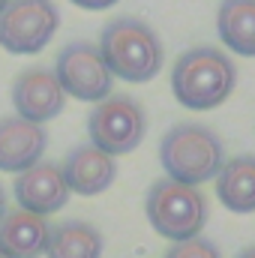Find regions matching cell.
I'll return each mask as SVG.
<instances>
[{
  "label": "cell",
  "mask_w": 255,
  "mask_h": 258,
  "mask_svg": "<svg viewBox=\"0 0 255 258\" xmlns=\"http://www.w3.org/2000/svg\"><path fill=\"white\" fill-rule=\"evenodd\" d=\"M237 84V69L219 48L198 45L183 51L171 66L174 99L189 111H210L222 105Z\"/></svg>",
  "instance_id": "1"
},
{
  "label": "cell",
  "mask_w": 255,
  "mask_h": 258,
  "mask_svg": "<svg viewBox=\"0 0 255 258\" xmlns=\"http://www.w3.org/2000/svg\"><path fill=\"white\" fill-rule=\"evenodd\" d=\"M99 54L114 78H123L129 84H144L156 78L165 60V48L150 24L141 18H114L105 24L99 36Z\"/></svg>",
  "instance_id": "2"
},
{
  "label": "cell",
  "mask_w": 255,
  "mask_h": 258,
  "mask_svg": "<svg viewBox=\"0 0 255 258\" xmlns=\"http://www.w3.org/2000/svg\"><path fill=\"white\" fill-rule=\"evenodd\" d=\"M159 162L168 180L201 186L216 180L219 168L225 165V144L213 129L201 123H177L159 141Z\"/></svg>",
  "instance_id": "3"
},
{
  "label": "cell",
  "mask_w": 255,
  "mask_h": 258,
  "mask_svg": "<svg viewBox=\"0 0 255 258\" xmlns=\"http://www.w3.org/2000/svg\"><path fill=\"white\" fill-rule=\"evenodd\" d=\"M144 213H147V222L153 225L156 234H162L171 243H180V240L201 237V228L207 225L210 207H207V198L198 186H186V183L159 177L147 189Z\"/></svg>",
  "instance_id": "4"
},
{
  "label": "cell",
  "mask_w": 255,
  "mask_h": 258,
  "mask_svg": "<svg viewBox=\"0 0 255 258\" xmlns=\"http://www.w3.org/2000/svg\"><path fill=\"white\" fill-rule=\"evenodd\" d=\"M90 144L99 147L108 156H126L132 153L147 132V114L132 96H108L96 102V108L87 117Z\"/></svg>",
  "instance_id": "5"
},
{
  "label": "cell",
  "mask_w": 255,
  "mask_h": 258,
  "mask_svg": "<svg viewBox=\"0 0 255 258\" xmlns=\"http://www.w3.org/2000/svg\"><path fill=\"white\" fill-rule=\"evenodd\" d=\"M60 27L51 0H9L0 12V45L12 54H39Z\"/></svg>",
  "instance_id": "6"
},
{
  "label": "cell",
  "mask_w": 255,
  "mask_h": 258,
  "mask_svg": "<svg viewBox=\"0 0 255 258\" xmlns=\"http://www.w3.org/2000/svg\"><path fill=\"white\" fill-rule=\"evenodd\" d=\"M54 75L66 96H75L81 102H102L111 96V87H114V75L102 60L99 45L84 39L60 48L54 60Z\"/></svg>",
  "instance_id": "7"
},
{
  "label": "cell",
  "mask_w": 255,
  "mask_h": 258,
  "mask_svg": "<svg viewBox=\"0 0 255 258\" xmlns=\"http://www.w3.org/2000/svg\"><path fill=\"white\" fill-rule=\"evenodd\" d=\"M12 105L15 114L30 123H48L54 120L66 105V93L54 75V69L30 66L12 81Z\"/></svg>",
  "instance_id": "8"
},
{
  "label": "cell",
  "mask_w": 255,
  "mask_h": 258,
  "mask_svg": "<svg viewBox=\"0 0 255 258\" xmlns=\"http://www.w3.org/2000/svg\"><path fill=\"white\" fill-rule=\"evenodd\" d=\"M15 201L18 210L36 213V216H51L63 210L69 201V186L57 162H36L33 168L21 171L15 177Z\"/></svg>",
  "instance_id": "9"
},
{
  "label": "cell",
  "mask_w": 255,
  "mask_h": 258,
  "mask_svg": "<svg viewBox=\"0 0 255 258\" xmlns=\"http://www.w3.org/2000/svg\"><path fill=\"white\" fill-rule=\"evenodd\" d=\"M48 147V132L39 123H30L18 114L0 117V171L21 174L42 162V153Z\"/></svg>",
  "instance_id": "10"
},
{
  "label": "cell",
  "mask_w": 255,
  "mask_h": 258,
  "mask_svg": "<svg viewBox=\"0 0 255 258\" xmlns=\"http://www.w3.org/2000/svg\"><path fill=\"white\" fill-rule=\"evenodd\" d=\"M60 171H63V177H66L69 192L87 195V198H90V195L105 192V189L114 183V177H117V162H114V156L102 153V150L93 147V144H78V147H72V150L66 153Z\"/></svg>",
  "instance_id": "11"
},
{
  "label": "cell",
  "mask_w": 255,
  "mask_h": 258,
  "mask_svg": "<svg viewBox=\"0 0 255 258\" xmlns=\"http://www.w3.org/2000/svg\"><path fill=\"white\" fill-rule=\"evenodd\" d=\"M51 225L45 216L12 210L0 219V252L6 258H42L48 249Z\"/></svg>",
  "instance_id": "12"
},
{
  "label": "cell",
  "mask_w": 255,
  "mask_h": 258,
  "mask_svg": "<svg viewBox=\"0 0 255 258\" xmlns=\"http://www.w3.org/2000/svg\"><path fill=\"white\" fill-rule=\"evenodd\" d=\"M216 198L231 213H255V156L243 153L225 159L216 174Z\"/></svg>",
  "instance_id": "13"
},
{
  "label": "cell",
  "mask_w": 255,
  "mask_h": 258,
  "mask_svg": "<svg viewBox=\"0 0 255 258\" xmlns=\"http://www.w3.org/2000/svg\"><path fill=\"white\" fill-rule=\"evenodd\" d=\"M216 30L234 54L255 57V0H222Z\"/></svg>",
  "instance_id": "14"
},
{
  "label": "cell",
  "mask_w": 255,
  "mask_h": 258,
  "mask_svg": "<svg viewBox=\"0 0 255 258\" xmlns=\"http://www.w3.org/2000/svg\"><path fill=\"white\" fill-rule=\"evenodd\" d=\"M105 240L96 225L81 219H66L60 225H51L45 258H102Z\"/></svg>",
  "instance_id": "15"
},
{
  "label": "cell",
  "mask_w": 255,
  "mask_h": 258,
  "mask_svg": "<svg viewBox=\"0 0 255 258\" xmlns=\"http://www.w3.org/2000/svg\"><path fill=\"white\" fill-rule=\"evenodd\" d=\"M165 258H222V252L216 249L213 240H207V237H192V240L171 243V249L165 252Z\"/></svg>",
  "instance_id": "16"
},
{
  "label": "cell",
  "mask_w": 255,
  "mask_h": 258,
  "mask_svg": "<svg viewBox=\"0 0 255 258\" xmlns=\"http://www.w3.org/2000/svg\"><path fill=\"white\" fill-rule=\"evenodd\" d=\"M75 6H81V9H90V12H99V9H108V6H114L117 0H72Z\"/></svg>",
  "instance_id": "17"
},
{
  "label": "cell",
  "mask_w": 255,
  "mask_h": 258,
  "mask_svg": "<svg viewBox=\"0 0 255 258\" xmlns=\"http://www.w3.org/2000/svg\"><path fill=\"white\" fill-rule=\"evenodd\" d=\"M9 210H6V189H3V183H0V219L6 216Z\"/></svg>",
  "instance_id": "18"
},
{
  "label": "cell",
  "mask_w": 255,
  "mask_h": 258,
  "mask_svg": "<svg viewBox=\"0 0 255 258\" xmlns=\"http://www.w3.org/2000/svg\"><path fill=\"white\" fill-rule=\"evenodd\" d=\"M237 258H255V246H249V249H243V252H237Z\"/></svg>",
  "instance_id": "19"
},
{
  "label": "cell",
  "mask_w": 255,
  "mask_h": 258,
  "mask_svg": "<svg viewBox=\"0 0 255 258\" xmlns=\"http://www.w3.org/2000/svg\"><path fill=\"white\" fill-rule=\"evenodd\" d=\"M6 3H9V0H0V12H3V9H6Z\"/></svg>",
  "instance_id": "20"
},
{
  "label": "cell",
  "mask_w": 255,
  "mask_h": 258,
  "mask_svg": "<svg viewBox=\"0 0 255 258\" xmlns=\"http://www.w3.org/2000/svg\"><path fill=\"white\" fill-rule=\"evenodd\" d=\"M0 258H6V255H3V252H0Z\"/></svg>",
  "instance_id": "21"
}]
</instances>
